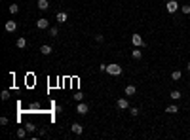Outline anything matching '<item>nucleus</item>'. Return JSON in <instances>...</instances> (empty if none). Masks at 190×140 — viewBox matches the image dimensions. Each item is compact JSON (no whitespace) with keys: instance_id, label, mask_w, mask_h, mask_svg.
I'll use <instances>...</instances> for the list:
<instances>
[{"instance_id":"nucleus-8","label":"nucleus","mask_w":190,"mask_h":140,"mask_svg":"<svg viewBox=\"0 0 190 140\" xmlns=\"http://www.w3.org/2000/svg\"><path fill=\"white\" fill-rule=\"evenodd\" d=\"M6 30L8 32H15V30H17V23L15 21H6Z\"/></svg>"},{"instance_id":"nucleus-24","label":"nucleus","mask_w":190,"mask_h":140,"mask_svg":"<svg viewBox=\"0 0 190 140\" xmlns=\"http://www.w3.org/2000/svg\"><path fill=\"white\" fill-rule=\"evenodd\" d=\"M82 98H84V95L78 91V93H74V100H78V102H82Z\"/></svg>"},{"instance_id":"nucleus-22","label":"nucleus","mask_w":190,"mask_h":140,"mask_svg":"<svg viewBox=\"0 0 190 140\" xmlns=\"http://www.w3.org/2000/svg\"><path fill=\"white\" fill-rule=\"evenodd\" d=\"M181 10H183V13H190V4H184V6H181Z\"/></svg>"},{"instance_id":"nucleus-19","label":"nucleus","mask_w":190,"mask_h":140,"mask_svg":"<svg viewBox=\"0 0 190 140\" xmlns=\"http://www.w3.org/2000/svg\"><path fill=\"white\" fill-rule=\"evenodd\" d=\"M181 78H183V74H181V70H175V72H173V74H171V80H181Z\"/></svg>"},{"instance_id":"nucleus-7","label":"nucleus","mask_w":190,"mask_h":140,"mask_svg":"<svg viewBox=\"0 0 190 140\" xmlns=\"http://www.w3.org/2000/svg\"><path fill=\"white\" fill-rule=\"evenodd\" d=\"M36 6H38V10L46 12V10H50V2H48V0H38V2H36Z\"/></svg>"},{"instance_id":"nucleus-23","label":"nucleus","mask_w":190,"mask_h":140,"mask_svg":"<svg viewBox=\"0 0 190 140\" xmlns=\"http://www.w3.org/2000/svg\"><path fill=\"white\" fill-rule=\"evenodd\" d=\"M25 127H27V131H29V133H34V131H36V127H34L33 123H27Z\"/></svg>"},{"instance_id":"nucleus-30","label":"nucleus","mask_w":190,"mask_h":140,"mask_svg":"<svg viewBox=\"0 0 190 140\" xmlns=\"http://www.w3.org/2000/svg\"><path fill=\"white\" fill-rule=\"evenodd\" d=\"M186 70H188V72H190V61H188V65H186Z\"/></svg>"},{"instance_id":"nucleus-9","label":"nucleus","mask_w":190,"mask_h":140,"mask_svg":"<svg viewBox=\"0 0 190 140\" xmlns=\"http://www.w3.org/2000/svg\"><path fill=\"white\" fill-rule=\"evenodd\" d=\"M70 129H72L74 134H82V133H84V127H82L80 123H72V127H70Z\"/></svg>"},{"instance_id":"nucleus-5","label":"nucleus","mask_w":190,"mask_h":140,"mask_svg":"<svg viewBox=\"0 0 190 140\" xmlns=\"http://www.w3.org/2000/svg\"><path fill=\"white\" fill-rule=\"evenodd\" d=\"M36 27H38L40 30H44V29H50V21H48V19H44V17H40L38 21H36Z\"/></svg>"},{"instance_id":"nucleus-20","label":"nucleus","mask_w":190,"mask_h":140,"mask_svg":"<svg viewBox=\"0 0 190 140\" xmlns=\"http://www.w3.org/2000/svg\"><path fill=\"white\" fill-rule=\"evenodd\" d=\"M8 12L12 13V15H13V13H17V12H19V6H17V4H12V6L8 8Z\"/></svg>"},{"instance_id":"nucleus-14","label":"nucleus","mask_w":190,"mask_h":140,"mask_svg":"<svg viewBox=\"0 0 190 140\" xmlns=\"http://www.w3.org/2000/svg\"><path fill=\"white\" fill-rule=\"evenodd\" d=\"M40 51H42V55H50V53H51V45H48V44H44L42 48H40Z\"/></svg>"},{"instance_id":"nucleus-3","label":"nucleus","mask_w":190,"mask_h":140,"mask_svg":"<svg viewBox=\"0 0 190 140\" xmlns=\"http://www.w3.org/2000/svg\"><path fill=\"white\" fill-rule=\"evenodd\" d=\"M166 10H167L169 13H175L177 10H179V2H177V0H169V2L166 4Z\"/></svg>"},{"instance_id":"nucleus-4","label":"nucleus","mask_w":190,"mask_h":140,"mask_svg":"<svg viewBox=\"0 0 190 140\" xmlns=\"http://www.w3.org/2000/svg\"><path fill=\"white\" fill-rule=\"evenodd\" d=\"M76 112H78L80 116H86V114L89 112V108H88V104H86V102H80V104L76 106Z\"/></svg>"},{"instance_id":"nucleus-21","label":"nucleus","mask_w":190,"mask_h":140,"mask_svg":"<svg viewBox=\"0 0 190 140\" xmlns=\"http://www.w3.org/2000/svg\"><path fill=\"white\" fill-rule=\"evenodd\" d=\"M0 97H2V100H8V98H10V91H8V89H4Z\"/></svg>"},{"instance_id":"nucleus-27","label":"nucleus","mask_w":190,"mask_h":140,"mask_svg":"<svg viewBox=\"0 0 190 140\" xmlns=\"http://www.w3.org/2000/svg\"><path fill=\"white\" fill-rule=\"evenodd\" d=\"M0 125H8V117H6V116L0 117Z\"/></svg>"},{"instance_id":"nucleus-26","label":"nucleus","mask_w":190,"mask_h":140,"mask_svg":"<svg viewBox=\"0 0 190 140\" xmlns=\"http://www.w3.org/2000/svg\"><path fill=\"white\" fill-rule=\"evenodd\" d=\"M129 114L135 117V116H139V110H137V108H129Z\"/></svg>"},{"instance_id":"nucleus-25","label":"nucleus","mask_w":190,"mask_h":140,"mask_svg":"<svg viewBox=\"0 0 190 140\" xmlns=\"http://www.w3.org/2000/svg\"><path fill=\"white\" fill-rule=\"evenodd\" d=\"M95 42H97V44H103V42H105V38H103V34H97V36H95Z\"/></svg>"},{"instance_id":"nucleus-10","label":"nucleus","mask_w":190,"mask_h":140,"mask_svg":"<svg viewBox=\"0 0 190 140\" xmlns=\"http://www.w3.org/2000/svg\"><path fill=\"white\" fill-rule=\"evenodd\" d=\"M27 129H25V127H19L17 129V133H15V136H17V138H25V136H27Z\"/></svg>"},{"instance_id":"nucleus-18","label":"nucleus","mask_w":190,"mask_h":140,"mask_svg":"<svg viewBox=\"0 0 190 140\" xmlns=\"http://www.w3.org/2000/svg\"><path fill=\"white\" fill-rule=\"evenodd\" d=\"M169 98H173V100H179V98H181V93H179V91H171V93H169Z\"/></svg>"},{"instance_id":"nucleus-29","label":"nucleus","mask_w":190,"mask_h":140,"mask_svg":"<svg viewBox=\"0 0 190 140\" xmlns=\"http://www.w3.org/2000/svg\"><path fill=\"white\" fill-rule=\"evenodd\" d=\"M99 70H101V72H106V65H105V63H103V65L99 66Z\"/></svg>"},{"instance_id":"nucleus-2","label":"nucleus","mask_w":190,"mask_h":140,"mask_svg":"<svg viewBox=\"0 0 190 140\" xmlns=\"http://www.w3.org/2000/svg\"><path fill=\"white\" fill-rule=\"evenodd\" d=\"M131 44L135 45V48H145V40H143L141 34H133L131 36Z\"/></svg>"},{"instance_id":"nucleus-1","label":"nucleus","mask_w":190,"mask_h":140,"mask_svg":"<svg viewBox=\"0 0 190 140\" xmlns=\"http://www.w3.org/2000/svg\"><path fill=\"white\" fill-rule=\"evenodd\" d=\"M106 74H110V76H120V74H122V66L116 65V63L106 65Z\"/></svg>"},{"instance_id":"nucleus-28","label":"nucleus","mask_w":190,"mask_h":140,"mask_svg":"<svg viewBox=\"0 0 190 140\" xmlns=\"http://www.w3.org/2000/svg\"><path fill=\"white\" fill-rule=\"evenodd\" d=\"M38 108H40L38 102H33V104H30V110H38Z\"/></svg>"},{"instance_id":"nucleus-11","label":"nucleus","mask_w":190,"mask_h":140,"mask_svg":"<svg viewBox=\"0 0 190 140\" xmlns=\"http://www.w3.org/2000/svg\"><path fill=\"white\" fill-rule=\"evenodd\" d=\"M135 93H137V87H135V85H127V87H126V95H127V97H133Z\"/></svg>"},{"instance_id":"nucleus-12","label":"nucleus","mask_w":190,"mask_h":140,"mask_svg":"<svg viewBox=\"0 0 190 140\" xmlns=\"http://www.w3.org/2000/svg\"><path fill=\"white\" fill-rule=\"evenodd\" d=\"M131 55H133V59H137V61H141V59H143V51H141L139 48L133 49V51H131Z\"/></svg>"},{"instance_id":"nucleus-15","label":"nucleus","mask_w":190,"mask_h":140,"mask_svg":"<svg viewBox=\"0 0 190 140\" xmlns=\"http://www.w3.org/2000/svg\"><path fill=\"white\" fill-rule=\"evenodd\" d=\"M67 21V12H59L57 13V23H65Z\"/></svg>"},{"instance_id":"nucleus-16","label":"nucleus","mask_w":190,"mask_h":140,"mask_svg":"<svg viewBox=\"0 0 190 140\" xmlns=\"http://www.w3.org/2000/svg\"><path fill=\"white\" fill-rule=\"evenodd\" d=\"M48 32H50V36H51V38H57V36H59V32H57V27H50V29H48Z\"/></svg>"},{"instance_id":"nucleus-6","label":"nucleus","mask_w":190,"mask_h":140,"mask_svg":"<svg viewBox=\"0 0 190 140\" xmlns=\"http://www.w3.org/2000/svg\"><path fill=\"white\" fill-rule=\"evenodd\" d=\"M116 106L120 108V110H126V108H129V100H127V98H118Z\"/></svg>"},{"instance_id":"nucleus-13","label":"nucleus","mask_w":190,"mask_h":140,"mask_svg":"<svg viewBox=\"0 0 190 140\" xmlns=\"http://www.w3.org/2000/svg\"><path fill=\"white\" fill-rule=\"evenodd\" d=\"M15 45H17L19 49H23V48H27V38H19L17 42H15Z\"/></svg>"},{"instance_id":"nucleus-17","label":"nucleus","mask_w":190,"mask_h":140,"mask_svg":"<svg viewBox=\"0 0 190 140\" xmlns=\"http://www.w3.org/2000/svg\"><path fill=\"white\" fill-rule=\"evenodd\" d=\"M166 112H167V114H177V112H179V106L171 104V106H167V108H166Z\"/></svg>"}]
</instances>
